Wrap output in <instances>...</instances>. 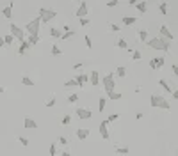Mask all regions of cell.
Instances as JSON below:
<instances>
[{"instance_id":"6da1fadb","label":"cell","mask_w":178,"mask_h":156,"mask_svg":"<svg viewBox=\"0 0 178 156\" xmlns=\"http://www.w3.org/2000/svg\"><path fill=\"white\" fill-rule=\"evenodd\" d=\"M146 44H148L150 48H153V50H159V52H169V50H171V43L166 41V39L160 37V36L150 37V39L146 41Z\"/></svg>"},{"instance_id":"7a4b0ae2","label":"cell","mask_w":178,"mask_h":156,"mask_svg":"<svg viewBox=\"0 0 178 156\" xmlns=\"http://www.w3.org/2000/svg\"><path fill=\"white\" fill-rule=\"evenodd\" d=\"M150 105L153 107V108H164V110H169L171 108V105H169V101L164 98V96H160V94H152L150 96Z\"/></svg>"},{"instance_id":"3957f363","label":"cell","mask_w":178,"mask_h":156,"mask_svg":"<svg viewBox=\"0 0 178 156\" xmlns=\"http://www.w3.org/2000/svg\"><path fill=\"white\" fill-rule=\"evenodd\" d=\"M100 83L103 85V91L109 94L112 91H116V80H114V73H107L103 78H100Z\"/></svg>"},{"instance_id":"277c9868","label":"cell","mask_w":178,"mask_h":156,"mask_svg":"<svg viewBox=\"0 0 178 156\" xmlns=\"http://www.w3.org/2000/svg\"><path fill=\"white\" fill-rule=\"evenodd\" d=\"M39 25H41L39 16H34L27 23V27H25V34H29V36H39Z\"/></svg>"},{"instance_id":"5b68a950","label":"cell","mask_w":178,"mask_h":156,"mask_svg":"<svg viewBox=\"0 0 178 156\" xmlns=\"http://www.w3.org/2000/svg\"><path fill=\"white\" fill-rule=\"evenodd\" d=\"M9 30H11L9 34H11L14 39H18V43H23V41L27 39V34H25V30H23L20 25H16V23H11V25H9Z\"/></svg>"},{"instance_id":"8992f818","label":"cell","mask_w":178,"mask_h":156,"mask_svg":"<svg viewBox=\"0 0 178 156\" xmlns=\"http://www.w3.org/2000/svg\"><path fill=\"white\" fill-rule=\"evenodd\" d=\"M55 16H57V11H53V9H48V7H41L39 9V20H41V23L52 21Z\"/></svg>"},{"instance_id":"52a82bcc","label":"cell","mask_w":178,"mask_h":156,"mask_svg":"<svg viewBox=\"0 0 178 156\" xmlns=\"http://www.w3.org/2000/svg\"><path fill=\"white\" fill-rule=\"evenodd\" d=\"M75 16H77L78 20L89 16V5H87V2H80V4H78V7L75 9Z\"/></svg>"},{"instance_id":"ba28073f","label":"cell","mask_w":178,"mask_h":156,"mask_svg":"<svg viewBox=\"0 0 178 156\" xmlns=\"http://www.w3.org/2000/svg\"><path fill=\"white\" fill-rule=\"evenodd\" d=\"M75 115H77L78 119H82V121H87V119H91V117H93V112H91V108L78 107V108H75Z\"/></svg>"},{"instance_id":"9c48e42d","label":"cell","mask_w":178,"mask_h":156,"mask_svg":"<svg viewBox=\"0 0 178 156\" xmlns=\"http://www.w3.org/2000/svg\"><path fill=\"white\" fill-rule=\"evenodd\" d=\"M159 30H160V34H159V36H160V37H164L166 41H169V43H171V41L175 39V34L169 30V27H168V25H160V28H159Z\"/></svg>"},{"instance_id":"30bf717a","label":"cell","mask_w":178,"mask_h":156,"mask_svg":"<svg viewBox=\"0 0 178 156\" xmlns=\"http://www.w3.org/2000/svg\"><path fill=\"white\" fill-rule=\"evenodd\" d=\"M109 124H107V121L103 119L102 123H100V126H98V131H100V137L103 139V140H109L111 139V133H109V128H107Z\"/></svg>"},{"instance_id":"8fae6325","label":"cell","mask_w":178,"mask_h":156,"mask_svg":"<svg viewBox=\"0 0 178 156\" xmlns=\"http://www.w3.org/2000/svg\"><path fill=\"white\" fill-rule=\"evenodd\" d=\"M166 64V59L164 57H153V59H150V67L155 71V69H160L162 66Z\"/></svg>"},{"instance_id":"7c38bea8","label":"cell","mask_w":178,"mask_h":156,"mask_svg":"<svg viewBox=\"0 0 178 156\" xmlns=\"http://www.w3.org/2000/svg\"><path fill=\"white\" fill-rule=\"evenodd\" d=\"M75 82H77V87H84L89 82V73H77Z\"/></svg>"},{"instance_id":"4fadbf2b","label":"cell","mask_w":178,"mask_h":156,"mask_svg":"<svg viewBox=\"0 0 178 156\" xmlns=\"http://www.w3.org/2000/svg\"><path fill=\"white\" fill-rule=\"evenodd\" d=\"M100 71H96V69H93L91 73H89V83L93 85V87H98L100 85Z\"/></svg>"},{"instance_id":"5bb4252c","label":"cell","mask_w":178,"mask_h":156,"mask_svg":"<svg viewBox=\"0 0 178 156\" xmlns=\"http://www.w3.org/2000/svg\"><path fill=\"white\" fill-rule=\"evenodd\" d=\"M23 126H25V130H37V123H36L30 115H25V119H23Z\"/></svg>"},{"instance_id":"9a60e30c","label":"cell","mask_w":178,"mask_h":156,"mask_svg":"<svg viewBox=\"0 0 178 156\" xmlns=\"http://www.w3.org/2000/svg\"><path fill=\"white\" fill-rule=\"evenodd\" d=\"M89 135H91V131H89L87 128H78V130H75V137H77L78 140H86V139H89Z\"/></svg>"},{"instance_id":"2e32d148","label":"cell","mask_w":178,"mask_h":156,"mask_svg":"<svg viewBox=\"0 0 178 156\" xmlns=\"http://www.w3.org/2000/svg\"><path fill=\"white\" fill-rule=\"evenodd\" d=\"M12 5H14V4H12V2H9V4L2 9V16H4V18H7V20H9V18L12 16Z\"/></svg>"},{"instance_id":"e0dca14e","label":"cell","mask_w":178,"mask_h":156,"mask_svg":"<svg viewBox=\"0 0 178 156\" xmlns=\"http://www.w3.org/2000/svg\"><path fill=\"white\" fill-rule=\"evenodd\" d=\"M136 9H137L141 14H144V12L148 11V4H146L144 0H137V4H136Z\"/></svg>"},{"instance_id":"ac0fdd59","label":"cell","mask_w":178,"mask_h":156,"mask_svg":"<svg viewBox=\"0 0 178 156\" xmlns=\"http://www.w3.org/2000/svg\"><path fill=\"white\" fill-rule=\"evenodd\" d=\"M136 21H137V18H136V16H123V18H121V23H123V25H127V27L134 25Z\"/></svg>"},{"instance_id":"d6986e66","label":"cell","mask_w":178,"mask_h":156,"mask_svg":"<svg viewBox=\"0 0 178 156\" xmlns=\"http://www.w3.org/2000/svg\"><path fill=\"white\" fill-rule=\"evenodd\" d=\"M29 50H30L29 43H27V41H23V43H20V46H18V55H25Z\"/></svg>"},{"instance_id":"ffe728a7","label":"cell","mask_w":178,"mask_h":156,"mask_svg":"<svg viewBox=\"0 0 178 156\" xmlns=\"http://www.w3.org/2000/svg\"><path fill=\"white\" fill-rule=\"evenodd\" d=\"M21 83H23L25 87H34V85H36V82H34L30 76H21Z\"/></svg>"},{"instance_id":"44dd1931","label":"cell","mask_w":178,"mask_h":156,"mask_svg":"<svg viewBox=\"0 0 178 156\" xmlns=\"http://www.w3.org/2000/svg\"><path fill=\"white\" fill-rule=\"evenodd\" d=\"M159 87H162L166 92H171V91H173V89H171V85L168 83V80H164V78H160V80H159Z\"/></svg>"},{"instance_id":"7402d4cb","label":"cell","mask_w":178,"mask_h":156,"mask_svg":"<svg viewBox=\"0 0 178 156\" xmlns=\"http://www.w3.org/2000/svg\"><path fill=\"white\" fill-rule=\"evenodd\" d=\"M114 153H116V155H128L130 149L125 147V146H116V147H114Z\"/></svg>"},{"instance_id":"603a6c76","label":"cell","mask_w":178,"mask_h":156,"mask_svg":"<svg viewBox=\"0 0 178 156\" xmlns=\"http://www.w3.org/2000/svg\"><path fill=\"white\" fill-rule=\"evenodd\" d=\"M50 36H52V37H55V39H61L62 30H61V28H57V27H53V28H50Z\"/></svg>"},{"instance_id":"cb8c5ba5","label":"cell","mask_w":178,"mask_h":156,"mask_svg":"<svg viewBox=\"0 0 178 156\" xmlns=\"http://www.w3.org/2000/svg\"><path fill=\"white\" fill-rule=\"evenodd\" d=\"M25 41H27V43H29V46L32 48V46H36V44H37V41H39V36H29Z\"/></svg>"},{"instance_id":"d4e9b609","label":"cell","mask_w":178,"mask_h":156,"mask_svg":"<svg viewBox=\"0 0 178 156\" xmlns=\"http://www.w3.org/2000/svg\"><path fill=\"white\" fill-rule=\"evenodd\" d=\"M107 98L112 99V101H118V99H121V92H119V91H112V92L107 94Z\"/></svg>"},{"instance_id":"484cf974","label":"cell","mask_w":178,"mask_h":156,"mask_svg":"<svg viewBox=\"0 0 178 156\" xmlns=\"http://www.w3.org/2000/svg\"><path fill=\"white\" fill-rule=\"evenodd\" d=\"M105 105H107V98H103V96H100V98H98V112H100V114L103 112V108H105Z\"/></svg>"},{"instance_id":"4316f807","label":"cell","mask_w":178,"mask_h":156,"mask_svg":"<svg viewBox=\"0 0 178 156\" xmlns=\"http://www.w3.org/2000/svg\"><path fill=\"white\" fill-rule=\"evenodd\" d=\"M137 36H139V41H141V43H146V41H148V30H144V28H141Z\"/></svg>"},{"instance_id":"83f0119b","label":"cell","mask_w":178,"mask_h":156,"mask_svg":"<svg viewBox=\"0 0 178 156\" xmlns=\"http://www.w3.org/2000/svg\"><path fill=\"white\" fill-rule=\"evenodd\" d=\"M4 37V46H11L12 43H14V37L11 36V34H5V36H2Z\"/></svg>"},{"instance_id":"f1b7e54d","label":"cell","mask_w":178,"mask_h":156,"mask_svg":"<svg viewBox=\"0 0 178 156\" xmlns=\"http://www.w3.org/2000/svg\"><path fill=\"white\" fill-rule=\"evenodd\" d=\"M159 11H160L162 16H166V14H168V2H160V4H159Z\"/></svg>"},{"instance_id":"f546056e","label":"cell","mask_w":178,"mask_h":156,"mask_svg":"<svg viewBox=\"0 0 178 156\" xmlns=\"http://www.w3.org/2000/svg\"><path fill=\"white\" fill-rule=\"evenodd\" d=\"M50 52H52V55H53V57H59V55H62V50H61L57 44H52V50H50Z\"/></svg>"},{"instance_id":"4dcf8cb0","label":"cell","mask_w":178,"mask_h":156,"mask_svg":"<svg viewBox=\"0 0 178 156\" xmlns=\"http://www.w3.org/2000/svg\"><path fill=\"white\" fill-rule=\"evenodd\" d=\"M75 36V30H68V32H62V36H61V41H66V39H70V37H73Z\"/></svg>"},{"instance_id":"1f68e13d","label":"cell","mask_w":178,"mask_h":156,"mask_svg":"<svg viewBox=\"0 0 178 156\" xmlns=\"http://www.w3.org/2000/svg\"><path fill=\"white\" fill-rule=\"evenodd\" d=\"M116 46H119V48H123V50H127V48H128V44H127V41H125L123 37H119V39L116 41Z\"/></svg>"},{"instance_id":"d6a6232c","label":"cell","mask_w":178,"mask_h":156,"mask_svg":"<svg viewBox=\"0 0 178 156\" xmlns=\"http://www.w3.org/2000/svg\"><path fill=\"white\" fill-rule=\"evenodd\" d=\"M130 55H132V60H141V59H143V53H141L139 50H134Z\"/></svg>"},{"instance_id":"836d02e7","label":"cell","mask_w":178,"mask_h":156,"mask_svg":"<svg viewBox=\"0 0 178 156\" xmlns=\"http://www.w3.org/2000/svg\"><path fill=\"white\" fill-rule=\"evenodd\" d=\"M116 73H118V76H119V78H123V76L127 75V67H125V66H118Z\"/></svg>"},{"instance_id":"e575fe53","label":"cell","mask_w":178,"mask_h":156,"mask_svg":"<svg viewBox=\"0 0 178 156\" xmlns=\"http://www.w3.org/2000/svg\"><path fill=\"white\" fill-rule=\"evenodd\" d=\"M64 87H66V89H73V87H77V82H75V78H71V80H66V82H64Z\"/></svg>"},{"instance_id":"d590c367","label":"cell","mask_w":178,"mask_h":156,"mask_svg":"<svg viewBox=\"0 0 178 156\" xmlns=\"http://www.w3.org/2000/svg\"><path fill=\"white\" fill-rule=\"evenodd\" d=\"M78 23H80V27H87V25H91V18H89V16H87V18H80Z\"/></svg>"},{"instance_id":"8d00e7d4","label":"cell","mask_w":178,"mask_h":156,"mask_svg":"<svg viewBox=\"0 0 178 156\" xmlns=\"http://www.w3.org/2000/svg\"><path fill=\"white\" fill-rule=\"evenodd\" d=\"M77 101H78V94H77V92H73V94H70V96H68V103H71V105H73V103H77Z\"/></svg>"},{"instance_id":"74e56055","label":"cell","mask_w":178,"mask_h":156,"mask_svg":"<svg viewBox=\"0 0 178 156\" xmlns=\"http://www.w3.org/2000/svg\"><path fill=\"white\" fill-rule=\"evenodd\" d=\"M118 119H119V114H111V115H109L105 121H107V124H109V123H116Z\"/></svg>"},{"instance_id":"f35d334b","label":"cell","mask_w":178,"mask_h":156,"mask_svg":"<svg viewBox=\"0 0 178 156\" xmlns=\"http://www.w3.org/2000/svg\"><path fill=\"white\" fill-rule=\"evenodd\" d=\"M70 123H71V115H70V114H66V115L61 119V124H62V126H68Z\"/></svg>"},{"instance_id":"ab89813d","label":"cell","mask_w":178,"mask_h":156,"mask_svg":"<svg viewBox=\"0 0 178 156\" xmlns=\"http://www.w3.org/2000/svg\"><path fill=\"white\" fill-rule=\"evenodd\" d=\"M84 41H86V46L91 50V48H93V39L89 37V34H86V36H84Z\"/></svg>"},{"instance_id":"60d3db41","label":"cell","mask_w":178,"mask_h":156,"mask_svg":"<svg viewBox=\"0 0 178 156\" xmlns=\"http://www.w3.org/2000/svg\"><path fill=\"white\" fill-rule=\"evenodd\" d=\"M48 153H50V156H55V155H57V144H55V142H53V144H50Z\"/></svg>"},{"instance_id":"b9f144b4","label":"cell","mask_w":178,"mask_h":156,"mask_svg":"<svg viewBox=\"0 0 178 156\" xmlns=\"http://www.w3.org/2000/svg\"><path fill=\"white\" fill-rule=\"evenodd\" d=\"M55 103H57V99H55V96H52V98H50L48 101H45V105H46L48 108H50V107H55Z\"/></svg>"},{"instance_id":"7bdbcfd3","label":"cell","mask_w":178,"mask_h":156,"mask_svg":"<svg viewBox=\"0 0 178 156\" xmlns=\"http://www.w3.org/2000/svg\"><path fill=\"white\" fill-rule=\"evenodd\" d=\"M18 142H20L21 146H25V147L29 146V139H27V137H21V135H20V137H18Z\"/></svg>"},{"instance_id":"ee69618b","label":"cell","mask_w":178,"mask_h":156,"mask_svg":"<svg viewBox=\"0 0 178 156\" xmlns=\"http://www.w3.org/2000/svg\"><path fill=\"white\" fill-rule=\"evenodd\" d=\"M109 27H111V30H112V32H119V30H121V28H119V25H116V23H111Z\"/></svg>"},{"instance_id":"f6af8a7d","label":"cell","mask_w":178,"mask_h":156,"mask_svg":"<svg viewBox=\"0 0 178 156\" xmlns=\"http://www.w3.org/2000/svg\"><path fill=\"white\" fill-rule=\"evenodd\" d=\"M57 142H59L61 146H66V144H68V139H66V137H59V140H57Z\"/></svg>"},{"instance_id":"bcb514c9","label":"cell","mask_w":178,"mask_h":156,"mask_svg":"<svg viewBox=\"0 0 178 156\" xmlns=\"http://www.w3.org/2000/svg\"><path fill=\"white\" fill-rule=\"evenodd\" d=\"M118 5V0H109L107 2V7H116Z\"/></svg>"},{"instance_id":"7dc6e473","label":"cell","mask_w":178,"mask_h":156,"mask_svg":"<svg viewBox=\"0 0 178 156\" xmlns=\"http://www.w3.org/2000/svg\"><path fill=\"white\" fill-rule=\"evenodd\" d=\"M82 67H84V64H82V62H77V64H73V69H77V71H78V69H82Z\"/></svg>"},{"instance_id":"c3c4849f","label":"cell","mask_w":178,"mask_h":156,"mask_svg":"<svg viewBox=\"0 0 178 156\" xmlns=\"http://www.w3.org/2000/svg\"><path fill=\"white\" fill-rule=\"evenodd\" d=\"M171 69H173V75H175V78H177V76H178V66H177V64H173Z\"/></svg>"},{"instance_id":"681fc988","label":"cell","mask_w":178,"mask_h":156,"mask_svg":"<svg viewBox=\"0 0 178 156\" xmlns=\"http://www.w3.org/2000/svg\"><path fill=\"white\" fill-rule=\"evenodd\" d=\"M171 96H173V99L177 101V99H178V89H175V91H171Z\"/></svg>"},{"instance_id":"f907efd6","label":"cell","mask_w":178,"mask_h":156,"mask_svg":"<svg viewBox=\"0 0 178 156\" xmlns=\"http://www.w3.org/2000/svg\"><path fill=\"white\" fill-rule=\"evenodd\" d=\"M143 117H144V114H143V112H137V114H136V119H137V121H141Z\"/></svg>"},{"instance_id":"816d5d0a","label":"cell","mask_w":178,"mask_h":156,"mask_svg":"<svg viewBox=\"0 0 178 156\" xmlns=\"http://www.w3.org/2000/svg\"><path fill=\"white\" fill-rule=\"evenodd\" d=\"M61 156H73V155H71L70 151H62V153H61Z\"/></svg>"},{"instance_id":"f5cc1de1","label":"cell","mask_w":178,"mask_h":156,"mask_svg":"<svg viewBox=\"0 0 178 156\" xmlns=\"http://www.w3.org/2000/svg\"><path fill=\"white\" fill-rule=\"evenodd\" d=\"M0 48H4V37L0 36Z\"/></svg>"},{"instance_id":"db71d44e","label":"cell","mask_w":178,"mask_h":156,"mask_svg":"<svg viewBox=\"0 0 178 156\" xmlns=\"http://www.w3.org/2000/svg\"><path fill=\"white\" fill-rule=\"evenodd\" d=\"M4 91H5V87H4V85H0V96L4 94Z\"/></svg>"},{"instance_id":"11a10c76","label":"cell","mask_w":178,"mask_h":156,"mask_svg":"<svg viewBox=\"0 0 178 156\" xmlns=\"http://www.w3.org/2000/svg\"><path fill=\"white\" fill-rule=\"evenodd\" d=\"M0 85H2V76H0Z\"/></svg>"},{"instance_id":"9f6ffc18","label":"cell","mask_w":178,"mask_h":156,"mask_svg":"<svg viewBox=\"0 0 178 156\" xmlns=\"http://www.w3.org/2000/svg\"><path fill=\"white\" fill-rule=\"evenodd\" d=\"M16 156H18V155H16Z\"/></svg>"}]
</instances>
